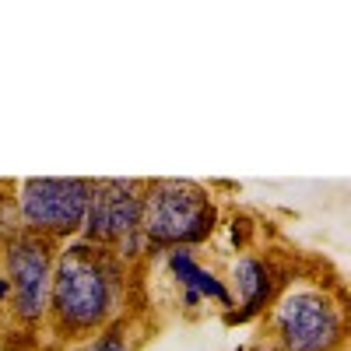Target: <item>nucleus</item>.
I'll return each instance as SVG.
<instances>
[{
	"instance_id": "20e7f679",
	"label": "nucleus",
	"mask_w": 351,
	"mask_h": 351,
	"mask_svg": "<svg viewBox=\"0 0 351 351\" xmlns=\"http://www.w3.org/2000/svg\"><path fill=\"white\" fill-rule=\"evenodd\" d=\"M141 215H144V180H92V197H88V211L77 239L106 246L134 267L144 256Z\"/></svg>"
},
{
	"instance_id": "9b49d317",
	"label": "nucleus",
	"mask_w": 351,
	"mask_h": 351,
	"mask_svg": "<svg viewBox=\"0 0 351 351\" xmlns=\"http://www.w3.org/2000/svg\"><path fill=\"white\" fill-rule=\"evenodd\" d=\"M4 302H8V278L0 274V306H4Z\"/></svg>"
},
{
	"instance_id": "0eeeda50",
	"label": "nucleus",
	"mask_w": 351,
	"mask_h": 351,
	"mask_svg": "<svg viewBox=\"0 0 351 351\" xmlns=\"http://www.w3.org/2000/svg\"><path fill=\"white\" fill-rule=\"evenodd\" d=\"M232 285H236L239 306H232L225 313L228 324H246V319L267 313L271 302L278 299V291H281L274 263L271 260H260L253 253H243L236 263H232ZM236 295H232V299H236Z\"/></svg>"
},
{
	"instance_id": "423d86ee",
	"label": "nucleus",
	"mask_w": 351,
	"mask_h": 351,
	"mask_svg": "<svg viewBox=\"0 0 351 351\" xmlns=\"http://www.w3.org/2000/svg\"><path fill=\"white\" fill-rule=\"evenodd\" d=\"M92 180H25L18 183L21 232L49 243H71L81 236Z\"/></svg>"
},
{
	"instance_id": "f03ea898",
	"label": "nucleus",
	"mask_w": 351,
	"mask_h": 351,
	"mask_svg": "<svg viewBox=\"0 0 351 351\" xmlns=\"http://www.w3.org/2000/svg\"><path fill=\"white\" fill-rule=\"evenodd\" d=\"M344 295L327 285H285L271 302L267 324L250 351H344Z\"/></svg>"
},
{
	"instance_id": "1a4fd4ad",
	"label": "nucleus",
	"mask_w": 351,
	"mask_h": 351,
	"mask_svg": "<svg viewBox=\"0 0 351 351\" xmlns=\"http://www.w3.org/2000/svg\"><path fill=\"white\" fill-rule=\"evenodd\" d=\"M77 351H130V324L127 319H116V324H109L95 337L77 344Z\"/></svg>"
},
{
	"instance_id": "39448f33",
	"label": "nucleus",
	"mask_w": 351,
	"mask_h": 351,
	"mask_svg": "<svg viewBox=\"0 0 351 351\" xmlns=\"http://www.w3.org/2000/svg\"><path fill=\"white\" fill-rule=\"evenodd\" d=\"M56 243L21 232L0 250V274L8 278V306L18 327L39 330L46 324L49 306V281H53Z\"/></svg>"
},
{
	"instance_id": "f257e3e1",
	"label": "nucleus",
	"mask_w": 351,
	"mask_h": 351,
	"mask_svg": "<svg viewBox=\"0 0 351 351\" xmlns=\"http://www.w3.org/2000/svg\"><path fill=\"white\" fill-rule=\"evenodd\" d=\"M130 291V263L112 250L71 239L56 246L46 327L71 344H84L109 324L123 319Z\"/></svg>"
},
{
	"instance_id": "9d476101",
	"label": "nucleus",
	"mask_w": 351,
	"mask_h": 351,
	"mask_svg": "<svg viewBox=\"0 0 351 351\" xmlns=\"http://www.w3.org/2000/svg\"><path fill=\"white\" fill-rule=\"evenodd\" d=\"M21 236V215H18V193L14 186L0 183V250Z\"/></svg>"
},
{
	"instance_id": "7ed1b4c3",
	"label": "nucleus",
	"mask_w": 351,
	"mask_h": 351,
	"mask_svg": "<svg viewBox=\"0 0 351 351\" xmlns=\"http://www.w3.org/2000/svg\"><path fill=\"white\" fill-rule=\"evenodd\" d=\"M218 228L211 193L193 180H144L141 239L144 253L193 250Z\"/></svg>"
},
{
	"instance_id": "6e6552de",
	"label": "nucleus",
	"mask_w": 351,
	"mask_h": 351,
	"mask_svg": "<svg viewBox=\"0 0 351 351\" xmlns=\"http://www.w3.org/2000/svg\"><path fill=\"white\" fill-rule=\"evenodd\" d=\"M162 256H165L169 278L176 281V288H180V302H183L186 309H193V306H200V302H215V306H221V309L236 306V299H232V288H228L215 271L204 267L200 256H197V250H169V253H162Z\"/></svg>"
}]
</instances>
